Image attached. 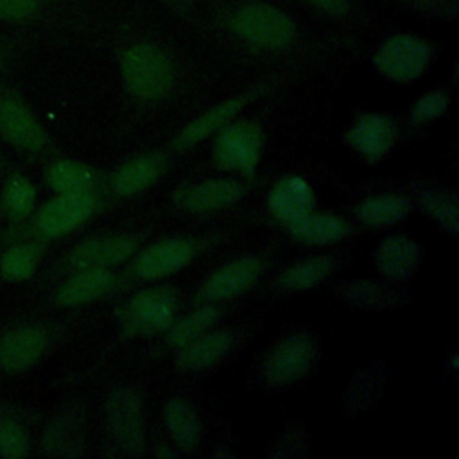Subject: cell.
Here are the masks:
<instances>
[{
    "mask_svg": "<svg viewBox=\"0 0 459 459\" xmlns=\"http://www.w3.org/2000/svg\"><path fill=\"white\" fill-rule=\"evenodd\" d=\"M264 129L256 120H231L213 134V165L237 178L251 179L262 161Z\"/></svg>",
    "mask_w": 459,
    "mask_h": 459,
    "instance_id": "9",
    "label": "cell"
},
{
    "mask_svg": "<svg viewBox=\"0 0 459 459\" xmlns=\"http://www.w3.org/2000/svg\"><path fill=\"white\" fill-rule=\"evenodd\" d=\"M258 325L242 321L233 325H215L183 348L172 353V366L178 373L197 377L217 371L253 339Z\"/></svg>",
    "mask_w": 459,
    "mask_h": 459,
    "instance_id": "3",
    "label": "cell"
},
{
    "mask_svg": "<svg viewBox=\"0 0 459 459\" xmlns=\"http://www.w3.org/2000/svg\"><path fill=\"white\" fill-rule=\"evenodd\" d=\"M377 72L389 82H412L423 77L432 61V45L414 34H396L384 39L371 56Z\"/></svg>",
    "mask_w": 459,
    "mask_h": 459,
    "instance_id": "14",
    "label": "cell"
},
{
    "mask_svg": "<svg viewBox=\"0 0 459 459\" xmlns=\"http://www.w3.org/2000/svg\"><path fill=\"white\" fill-rule=\"evenodd\" d=\"M265 204L269 215L281 228H287L316 210V192L305 178L289 174L269 188Z\"/></svg>",
    "mask_w": 459,
    "mask_h": 459,
    "instance_id": "24",
    "label": "cell"
},
{
    "mask_svg": "<svg viewBox=\"0 0 459 459\" xmlns=\"http://www.w3.org/2000/svg\"><path fill=\"white\" fill-rule=\"evenodd\" d=\"M181 289L163 280L133 292L117 314L122 337L154 339L161 335L181 312Z\"/></svg>",
    "mask_w": 459,
    "mask_h": 459,
    "instance_id": "2",
    "label": "cell"
},
{
    "mask_svg": "<svg viewBox=\"0 0 459 459\" xmlns=\"http://www.w3.org/2000/svg\"><path fill=\"white\" fill-rule=\"evenodd\" d=\"M20 48V38L14 34L0 32V82L4 81L5 74L11 70Z\"/></svg>",
    "mask_w": 459,
    "mask_h": 459,
    "instance_id": "38",
    "label": "cell"
},
{
    "mask_svg": "<svg viewBox=\"0 0 459 459\" xmlns=\"http://www.w3.org/2000/svg\"><path fill=\"white\" fill-rule=\"evenodd\" d=\"M230 27L240 41L262 50H283L298 36L292 18L269 4H246L238 7L230 18Z\"/></svg>",
    "mask_w": 459,
    "mask_h": 459,
    "instance_id": "13",
    "label": "cell"
},
{
    "mask_svg": "<svg viewBox=\"0 0 459 459\" xmlns=\"http://www.w3.org/2000/svg\"><path fill=\"white\" fill-rule=\"evenodd\" d=\"M59 0H0V23L36 25L48 22Z\"/></svg>",
    "mask_w": 459,
    "mask_h": 459,
    "instance_id": "35",
    "label": "cell"
},
{
    "mask_svg": "<svg viewBox=\"0 0 459 459\" xmlns=\"http://www.w3.org/2000/svg\"><path fill=\"white\" fill-rule=\"evenodd\" d=\"M391 371L380 359L353 375L341 396V411L346 418H357L373 411L389 384Z\"/></svg>",
    "mask_w": 459,
    "mask_h": 459,
    "instance_id": "26",
    "label": "cell"
},
{
    "mask_svg": "<svg viewBox=\"0 0 459 459\" xmlns=\"http://www.w3.org/2000/svg\"><path fill=\"white\" fill-rule=\"evenodd\" d=\"M423 256V244L400 231L384 235L371 251V260L378 276L400 283H409L418 274Z\"/></svg>",
    "mask_w": 459,
    "mask_h": 459,
    "instance_id": "21",
    "label": "cell"
},
{
    "mask_svg": "<svg viewBox=\"0 0 459 459\" xmlns=\"http://www.w3.org/2000/svg\"><path fill=\"white\" fill-rule=\"evenodd\" d=\"M102 206V197L99 190L75 192V194H54L41 204H36L34 213L27 224L11 233L14 237H29L41 242H50L63 238L81 226H84Z\"/></svg>",
    "mask_w": 459,
    "mask_h": 459,
    "instance_id": "4",
    "label": "cell"
},
{
    "mask_svg": "<svg viewBox=\"0 0 459 459\" xmlns=\"http://www.w3.org/2000/svg\"><path fill=\"white\" fill-rule=\"evenodd\" d=\"M104 443L115 457H140L145 450V411L142 391L120 384L104 400Z\"/></svg>",
    "mask_w": 459,
    "mask_h": 459,
    "instance_id": "5",
    "label": "cell"
},
{
    "mask_svg": "<svg viewBox=\"0 0 459 459\" xmlns=\"http://www.w3.org/2000/svg\"><path fill=\"white\" fill-rule=\"evenodd\" d=\"M251 192L249 179L210 178L181 186L174 195V204L186 213L203 215L235 206Z\"/></svg>",
    "mask_w": 459,
    "mask_h": 459,
    "instance_id": "19",
    "label": "cell"
},
{
    "mask_svg": "<svg viewBox=\"0 0 459 459\" xmlns=\"http://www.w3.org/2000/svg\"><path fill=\"white\" fill-rule=\"evenodd\" d=\"M169 158L163 152H147L122 163L111 178V192L118 197H134L149 190L167 170Z\"/></svg>",
    "mask_w": 459,
    "mask_h": 459,
    "instance_id": "29",
    "label": "cell"
},
{
    "mask_svg": "<svg viewBox=\"0 0 459 459\" xmlns=\"http://www.w3.org/2000/svg\"><path fill=\"white\" fill-rule=\"evenodd\" d=\"M235 301L230 303H194L190 310L185 314H178V317L170 323V326L158 335V346L154 351L158 355L169 353L172 355L176 350L183 348L190 341L197 339L206 330L213 328L215 325L222 323L226 316L233 310Z\"/></svg>",
    "mask_w": 459,
    "mask_h": 459,
    "instance_id": "22",
    "label": "cell"
},
{
    "mask_svg": "<svg viewBox=\"0 0 459 459\" xmlns=\"http://www.w3.org/2000/svg\"><path fill=\"white\" fill-rule=\"evenodd\" d=\"M32 452V436L20 414L0 409V457L25 459Z\"/></svg>",
    "mask_w": 459,
    "mask_h": 459,
    "instance_id": "34",
    "label": "cell"
},
{
    "mask_svg": "<svg viewBox=\"0 0 459 459\" xmlns=\"http://www.w3.org/2000/svg\"><path fill=\"white\" fill-rule=\"evenodd\" d=\"M271 251H249L210 271L197 285L192 303H230L255 289L267 274Z\"/></svg>",
    "mask_w": 459,
    "mask_h": 459,
    "instance_id": "7",
    "label": "cell"
},
{
    "mask_svg": "<svg viewBox=\"0 0 459 459\" xmlns=\"http://www.w3.org/2000/svg\"><path fill=\"white\" fill-rule=\"evenodd\" d=\"M339 299L362 312H393L412 299L407 283L387 278H341L333 283Z\"/></svg>",
    "mask_w": 459,
    "mask_h": 459,
    "instance_id": "17",
    "label": "cell"
},
{
    "mask_svg": "<svg viewBox=\"0 0 459 459\" xmlns=\"http://www.w3.org/2000/svg\"><path fill=\"white\" fill-rule=\"evenodd\" d=\"M38 188L22 172H5L0 190V215L11 226V233L22 230L36 210Z\"/></svg>",
    "mask_w": 459,
    "mask_h": 459,
    "instance_id": "30",
    "label": "cell"
},
{
    "mask_svg": "<svg viewBox=\"0 0 459 459\" xmlns=\"http://www.w3.org/2000/svg\"><path fill=\"white\" fill-rule=\"evenodd\" d=\"M411 186L407 194L414 208L427 215L443 233L455 237L459 231V197L455 190L430 181Z\"/></svg>",
    "mask_w": 459,
    "mask_h": 459,
    "instance_id": "28",
    "label": "cell"
},
{
    "mask_svg": "<svg viewBox=\"0 0 459 459\" xmlns=\"http://www.w3.org/2000/svg\"><path fill=\"white\" fill-rule=\"evenodd\" d=\"M217 242V235H172L142 246L131 258L129 276L138 281H161L197 260Z\"/></svg>",
    "mask_w": 459,
    "mask_h": 459,
    "instance_id": "6",
    "label": "cell"
},
{
    "mask_svg": "<svg viewBox=\"0 0 459 459\" xmlns=\"http://www.w3.org/2000/svg\"><path fill=\"white\" fill-rule=\"evenodd\" d=\"M63 326L50 321H23L0 332V371L20 375L41 362L57 344Z\"/></svg>",
    "mask_w": 459,
    "mask_h": 459,
    "instance_id": "10",
    "label": "cell"
},
{
    "mask_svg": "<svg viewBox=\"0 0 459 459\" xmlns=\"http://www.w3.org/2000/svg\"><path fill=\"white\" fill-rule=\"evenodd\" d=\"M348 262L350 255L341 249L308 255L280 267L265 287L269 294L278 298L305 294L326 283L330 278L341 273Z\"/></svg>",
    "mask_w": 459,
    "mask_h": 459,
    "instance_id": "15",
    "label": "cell"
},
{
    "mask_svg": "<svg viewBox=\"0 0 459 459\" xmlns=\"http://www.w3.org/2000/svg\"><path fill=\"white\" fill-rule=\"evenodd\" d=\"M267 86L269 84H265V82L256 84L246 91L235 93V95L210 106L201 115H197L194 120H190L186 126H183V129H179V133L172 140V149L185 151V149H190V147L197 145L199 142L213 136L219 129H222L226 124L235 120L237 115L244 108H247L260 95H264L267 91Z\"/></svg>",
    "mask_w": 459,
    "mask_h": 459,
    "instance_id": "20",
    "label": "cell"
},
{
    "mask_svg": "<svg viewBox=\"0 0 459 459\" xmlns=\"http://www.w3.org/2000/svg\"><path fill=\"white\" fill-rule=\"evenodd\" d=\"M450 108V97L445 90H429L421 93L407 113V124L411 127H421L427 126L443 115H446Z\"/></svg>",
    "mask_w": 459,
    "mask_h": 459,
    "instance_id": "37",
    "label": "cell"
},
{
    "mask_svg": "<svg viewBox=\"0 0 459 459\" xmlns=\"http://www.w3.org/2000/svg\"><path fill=\"white\" fill-rule=\"evenodd\" d=\"M45 255V242L14 237L9 238L0 253V278L5 283L25 281L34 276L41 258Z\"/></svg>",
    "mask_w": 459,
    "mask_h": 459,
    "instance_id": "32",
    "label": "cell"
},
{
    "mask_svg": "<svg viewBox=\"0 0 459 459\" xmlns=\"http://www.w3.org/2000/svg\"><path fill=\"white\" fill-rule=\"evenodd\" d=\"M84 445V416L77 407L65 409L47 425L41 436V450L47 455H79Z\"/></svg>",
    "mask_w": 459,
    "mask_h": 459,
    "instance_id": "31",
    "label": "cell"
},
{
    "mask_svg": "<svg viewBox=\"0 0 459 459\" xmlns=\"http://www.w3.org/2000/svg\"><path fill=\"white\" fill-rule=\"evenodd\" d=\"M342 138L359 160L378 163L394 149L400 138V126L391 113L362 111L348 124Z\"/></svg>",
    "mask_w": 459,
    "mask_h": 459,
    "instance_id": "16",
    "label": "cell"
},
{
    "mask_svg": "<svg viewBox=\"0 0 459 459\" xmlns=\"http://www.w3.org/2000/svg\"><path fill=\"white\" fill-rule=\"evenodd\" d=\"M120 72L127 91L140 100L163 99L174 84L169 56L151 43L127 47L120 57Z\"/></svg>",
    "mask_w": 459,
    "mask_h": 459,
    "instance_id": "11",
    "label": "cell"
},
{
    "mask_svg": "<svg viewBox=\"0 0 459 459\" xmlns=\"http://www.w3.org/2000/svg\"><path fill=\"white\" fill-rule=\"evenodd\" d=\"M7 160H5V156H4V152H2V149H0V172H7Z\"/></svg>",
    "mask_w": 459,
    "mask_h": 459,
    "instance_id": "40",
    "label": "cell"
},
{
    "mask_svg": "<svg viewBox=\"0 0 459 459\" xmlns=\"http://www.w3.org/2000/svg\"><path fill=\"white\" fill-rule=\"evenodd\" d=\"M283 230L299 244L310 247H330L353 237L359 231V226L342 215L314 210Z\"/></svg>",
    "mask_w": 459,
    "mask_h": 459,
    "instance_id": "25",
    "label": "cell"
},
{
    "mask_svg": "<svg viewBox=\"0 0 459 459\" xmlns=\"http://www.w3.org/2000/svg\"><path fill=\"white\" fill-rule=\"evenodd\" d=\"M414 210L407 192H378L357 201L351 208L353 222L366 230H384L403 222Z\"/></svg>",
    "mask_w": 459,
    "mask_h": 459,
    "instance_id": "27",
    "label": "cell"
},
{
    "mask_svg": "<svg viewBox=\"0 0 459 459\" xmlns=\"http://www.w3.org/2000/svg\"><path fill=\"white\" fill-rule=\"evenodd\" d=\"M323 360L319 332L310 325H294L280 332L256 357L253 382L267 393H281L308 382Z\"/></svg>",
    "mask_w": 459,
    "mask_h": 459,
    "instance_id": "1",
    "label": "cell"
},
{
    "mask_svg": "<svg viewBox=\"0 0 459 459\" xmlns=\"http://www.w3.org/2000/svg\"><path fill=\"white\" fill-rule=\"evenodd\" d=\"M122 285V276L115 269H79L63 274L47 299L52 308H79L113 294Z\"/></svg>",
    "mask_w": 459,
    "mask_h": 459,
    "instance_id": "18",
    "label": "cell"
},
{
    "mask_svg": "<svg viewBox=\"0 0 459 459\" xmlns=\"http://www.w3.org/2000/svg\"><path fill=\"white\" fill-rule=\"evenodd\" d=\"M145 235L134 231L93 235L70 247L54 265L52 276L79 269H117L142 247Z\"/></svg>",
    "mask_w": 459,
    "mask_h": 459,
    "instance_id": "12",
    "label": "cell"
},
{
    "mask_svg": "<svg viewBox=\"0 0 459 459\" xmlns=\"http://www.w3.org/2000/svg\"><path fill=\"white\" fill-rule=\"evenodd\" d=\"M0 136L7 145L32 160H43L54 152V142L36 111L5 81L0 82Z\"/></svg>",
    "mask_w": 459,
    "mask_h": 459,
    "instance_id": "8",
    "label": "cell"
},
{
    "mask_svg": "<svg viewBox=\"0 0 459 459\" xmlns=\"http://www.w3.org/2000/svg\"><path fill=\"white\" fill-rule=\"evenodd\" d=\"M161 427L178 455L195 452L204 436L203 420L194 403L185 396H170L165 400L161 407Z\"/></svg>",
    "mask_w": 459,
    "mask_h": 459,
    "instance_id": "23",
    "label": "cell"
},
{
    "mask_svg": "<svg viewBox=\"0 0 459 459\" xmlns=\"http://www.w3.org/2000/svg\"><path fill=\"white\" fill-rule=\"evenodd\" d=\"M310 454V434L301 423L287 425L269 445L267 459H305Z\"/></svg>",
    "mask_w": 459,
    "mask_h": 459,
    "instance_id": "36",
    "label": "cell"
},
{
    "mask_svg": "<svg viewBox=\"0 0 459 459\" xmlns=\"http://www.w3.org/2000/svg\"><path fill=\"white\" fill-rule=\"evenodd\" d=\"M43 179L54 194H75L99 190V172L74 158H54L48 161Z\"/></svg>",
    "mask_w": 459,
    "mask_h": 459,
    "instance_id": "33",
    "label": "cell"
},
{
    "mask_svg": "<svg viewBox=\"0 0 459 459\" xmlns=\"http://www.w3.org/2000/svg\"><path fill=\"white\" fill-rule=\"evenodd\" d=\"M308 2L330 16H344L350 11L348 0H308Z\"/></svg>",
    "mask_w": 459,
    "mask_h": 459,
    "instance_id": "39",
    "label": "cell"
}]
</instances>
